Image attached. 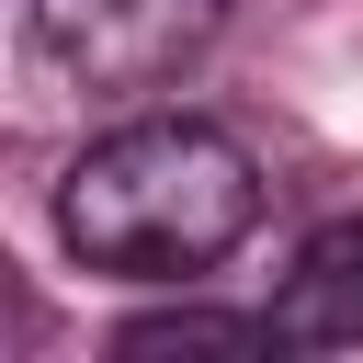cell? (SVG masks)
Here are the masks:
<instances>
[{"label": "cell", "instance_id": "1", "mask_svg": "<svg viewBox=\"0 0 363 363\" xmlns=\"http://www.w3.org/2000/svg\"><path fill=\"white\" fill-rule=\"evenodd\" d=\"M250 227H261V159L204 113H136L91 136L57 182V250L113 284L216 272Z\"/></svg>", "mask_w": 363, "mask_h": 363}, {"label": "cell", "instance_id": "2", "mask_svg": "<svg viewBox=\"0 0 363 363\" xmlns=\"http://www.w3.org/2000/svg\"><path fill=\"white\" fill-rule=\"evenodd\" d=\"M34 23V57L79 91H159L182 79L216 34H227V0H23Z\"/></svg>", "mask_w": 363, "mask_h": 363}, {"label": "cell", "instance_id": "3", "mask_svg": "<svg viewBox=\"0 0 363 363\" xmlns=\"http://www.w3.org/2000/svg\"><path fill=\"white\" fill-rule=\"evenodd\" d=\"M272 340L284 352H363V216L306 227V250L272 284Z\"/></svg>", "mask_w": 363, "mask_h": 363}, {"label": "cell", "instance_id": "4", "mask_svg": "<svg viewBox=\"0 0 363 363\" xmlns=\"http://www.w3.org/2000/svg\"><path fill=\"white\" fill-rule=\"evenodd\" d=\"M113 352H125V363H250V352H284V340H272V306H261V318H227V306H159V318H125Z\"/></svg>", "mask_w": 363, "mask_h": 363}]
</instances>
